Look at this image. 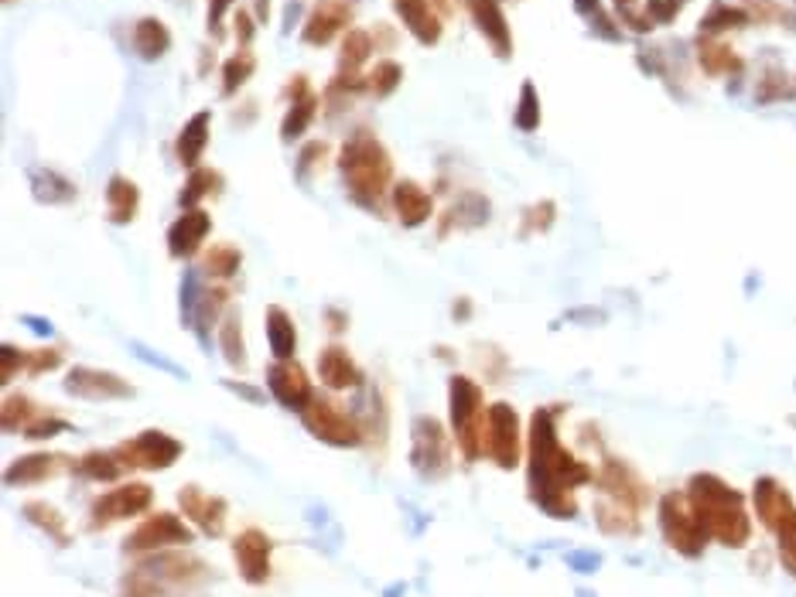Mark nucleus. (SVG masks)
Segmentation results:
<instances>
[{
	"instance_id": "nucleus-8",
	"label": "nucleus",
	"mask_w": 796,
	"mask_h": 597,
	"mask_svg": "<svg viewBox=\"0 0 796 597\" xmlns=\"http://www.w3.org/2000/svg\"><path fill=\"white\" fill-rule=\"evenodd\" d=\"M452 441L438 417L420 414L410 423V465L420 478L438 482L452 471Z\"/></svg>"
},
{
	"instance_id": "nucleus-60",
	"label": "nucleus",
	"mask_w": 796,
	"mask_h": 597,
	"mask_svg": "<svg viewBox=\"0 0 796 597\" xmlns=\"http://www.w3.org/2000/svg\"><path fill=\"white\" fill-rule=\"evenodd\" d=\"M226 386H229L232 393H240V396L253 399V403H261V399H264V393H256V390H250V386H240V382H226Z\"/></svg>"
},
{
	"instance_id": "nucleus-46",
	"label": "nucleus",
	"mask_w": 796,
	"mask_h": 597,
	"mask_svg": "<svg viewBox=\"0 0 796 597\" xmlns=\"http://www.w3.org/2000/svg\"><path fill=\"white\" fill-rule=\"evenodd\" d=\"M541 96H536V86L527 79L523 89H520V100H517V110H513V124H517V130L523 134H533V130H541Z\"/></svg>"
},
{
	"instance_id": "nucleus-63",
	"label": "nucleus",
	"mask_w": 796,
	"mask_h": 597,
	"mask_svg": "<svg viewBox=\"0 0 796 597\" xmlns=\"http://www.w3.org/2000/svg\"><path fill=\"white\" fill-rule=\"evenodd\" d=\"M616 8H619L622 17H626V14H636V0H616Z\"/></svg>"
},
{
	"instance_id": "nucleus-61",
	"label": "nucleus",
	"mask_w": 796,
	"mask_h": 597,
	"mask_svg": "<svg viewBox=\"0 0 796 597\" xmlns=\"http://www.w3.org/2000/svg\"><path fill=\"white\" fill-rule=\"evenodd\" d=\"M431 4H434V11H438L441 17H444V14H455V8H458L455 0H431Z\"/></svg>"
},
{
	"instance_id": "nucleus-34",
	"label": "nucleus",
	"mask_w": 796,
	"mask_h": 597,
	"mask_svg": "<svg viewBox=\"0 0 796 597\" xmlns=\"http://www.w3.org/2000/svg\"><path fill=\"white\" fill-rule=\"evenodd\" d=\"M31 191L41 205H68L79 199V188L59 175L55 167H35L31 172Z\"/></svg>"
},
{
	"instance_id": "nucleus-21",
	"label": "nucleus",
	"mask_w": 796,
	"mask_h": 597,
	"mask_svg": "<svg viewBox=\"0 0 796 597\" xmlns=\"http://www.w3.org/2000/svg\"><path fill=\"white\" fill-rule=\"evenodd\" d=\"M468 14H472L479 35L489 41L496 59H509L513 55V28L506 21L503 0H465Z\"/></svg>"
},
{
	"instance_id": "nucleus-19",
	"label": "nucleus",
	"mask_w": 796,
	"mask_h": 597,
	"mask_svg": "<svg viewBox=\"0 0 796 597\" xmlns=\"http://www.w3.org/2000/svg\"><path fill=\"white\" fill-rule=\"evenodd\" d=\"M270 554H274V543L256 525H250V530H243L232 539V560H237L240 577L250 587H264L270 581Z\"/></svg>"
},
{
	"instance_id": "nucleus-10",
	"label": "nucleus",
	"mask_w": 796,
	"mask_h": 597,
	"mask_svg": "<svg viewBox=\"0 0 796 597\" xmlns=\"http://www.w3.org/2000/svg\"><path fill=\"white\" fill-rule=\"evenodd\" d=\"M151 506H154V488L148 482H121L110 492L92 498L86 525H89V533H100V530H110V525L124 522V519L144 516Z\"/></svg>"
},
{
	"instance_id": "nucleus-62",
	"label": "nucleus",
	"mask_w": 796,
	"mask_h": 597,
	"mask_svg": "<svg viewBox=\"0 0 796 597\" xmlns=\"http://www.w3.org/2000/svg\"><path fill=\"white\" fill-rule=\"evenodd\" d=\"M253 8H256V17L267 24V17H270V0H253Z\"/></svg>"
},
{
	"instance_id": "nucleus-55",
	"label": "nucleus",
	"mask_w": 796,
	"mask_h": 597,
	"mask_svg": "<svg viewBox=\"0 0 796 597\" xmlns=\"http://www.w3.org/2000/svg\"><path fill=\"white\" fill-rule=\"evenodd\" d=\"M229 8H232V0H209V31H216V35H219L223 17H226Z\"/></svg>"
},
{
	"instance_id": "nucleus-26",
	"label": "nucleus",
	"mask_w": 796,
	"mask_h": 597,
	"mask_svg": "<svg viewBox=\"0 0 796 597\" xmlns=\"http://www.w3.org/2000/svg\"><path fill=\"white\" fill-rule=\"evenodd\" d=\"M209 130H213V110H199L189 124L178 130V140H175V157L181 167H202V154L209 148Z\"/></svg>"
},
{
	"instance_id": "nucleus-29",
	"label": "nucleus",
	"mask_w": 796,
	"mask_h": 597,
	"mask_svg": "<svg viewBox=\"0 0 796 597\" xmlns=\"http://www.w3.org/2000/svg\"><path fill=\"white\" fill-rule=\"evenodd\" d=\"M134 52L144 62H157L172 52V28L161 17H140L134 24Z\"/></svg>"
},
{
	"instance_id": "nucleus-3",
	"label": "nucleus",
	"mask_w": 796,
	"mask_h": 597,
	"mask_svg": "<svg viewBox=\"0 0 796 597\" xmlns=\"http://www.w3.org/2000/svg\"><path fill=\"white\" fill-rule=\"evenodd\" d=\"M687 498L697 512V519L705 522V530L715 543L721 546H745L753 539V519L745 512V495L732 488L724 478L711 471H697L687 482Z\"/></svg>"
},
{
	"instance_id": "nucleus-49",
	"label": "nucleus",
	"mask_w": 796,
	"mask_h": 597,
	"mask_svg": "<svg viewBox=\"0 0 796 597\" xmlns=\"http://www.w3.org/2000/svg\"><path fill=\"white\" fill-rule=\"evenodd\" d=\"M793 92V79L786 76L783 68H766L762 72V79H759V86H756V100L759 103H776V100H786V96Z\"/></svg>"
},
{
	"instance_id": "nucleus-2",
	"label": "nucleus",
	"mask_w": 796,
	"mask_h": 597,
	"mask_svg": "<svg viewBox=\"0 0 796 597\" xmlns=\"http://www.w3.org/2000/svg\"><path fill=\"white\" fill-rule=\"evenodd\" d=\"M339 175L345 181V195L366 212H383V202L393 191V157L383 140L372 130H356L342 143Z\"/></svg>"
},
{
	"instance_id": "nucleus-44",
	"label": "nucleus",
	"mask_w": 796,
	"mask_h": 597,
	"mask_svg": "<svg viewBox=\"0 0 796 597\" xmlns=\"http://www.w3.org/2000/svg\"><path fill=\"white\" fill-rule=\"evenodd\" d=\"M401 82H404V68H401V62H393V59H380L377 65L366 72V92L377 96V100L393 96L396 89H401Z\"/></svg>"
},
{
	"instance_id": "nucleus-9",
	"label": "nucleus",
	"mask_w": 796,
	"mask_h": 597,
	"mask_svg": "<svg viewBox=\"0 0 796 597\" xmlns=\"http://www.w3.org/2000/svg\"><path fill=\"white\" fill-rule=\"evenodd\" d=\"M482 447H485V458L493 461L500 471L520 468V458H523V423H520V414L513 410L509 403L500 399V403L489 406Z\"/></svg>"
},
{
	"instance_id": "nucleus-57",
	"label": "nucleus",
	"mask_w": 796,
	"mask_h": 597,
	"mask_svg": "<svg viewBox=\"0 0 796 597\" xmlns=\"http://www.w3.org/2000/svg\"><path fill=\"white\" fill-rule=\"evenodd\" d=\"M325 321H329V331L342 334L349 328V315H342L339 307H325Z\"/></svg>"
},
{
	"instance_id": "nucleus-6",
	"label": "nucleus",
	"mask_w": 796,
	"mask_h": 597,
	"mask_svg": "<svg viewBox=\"0 0 796 597\" xmlns=\"http://www.w3.org/2000/svg\"><path fill=\"white\" fill-rule=\"evenodd\" d=\"M298 417L315 441L329 444V447H363L366 444V427L359 414L336 403L332 396L315 393V399L304 406Z\"/></svg>"
},
{
	"instance_id": "nucleus-1",
	"label": "nucleus",
	"mask_w": 796,
	"mask_h": 597,
	"mask_svg": "<svg viewBox=\"0 0 796 597\" xmlns=\"http://www.w3.org/2000/svg\"><path fill=\"white\" fill-rule=\"evenodd\" d=\"M557 406H536L530 417V434H527V488L530 501L541 512L554 519H574L578 516V498L574 492L581 485L595 482V471L574 458V450L560 444L557 434Z\"/></svg>"
},
{
	"instance_id": "nucleus-25",
	"label": "nucleus",
	"mask_w": 796,
	"mask_h": 597,
	"mask_svg": "<svg viewBox=\"0 0 796 597\" xmlns=\"http://www.w3.org/2000/svg\"><path fill=\"white\" fill-rule=\"evenodd\" d=\"M753 506H756V516L759 522L766 525V530L772 533L776 525L796 509V501L789 498V492L776 482V478H759L756 488H753Z\"/></svg>"
},
{
	"instance_id": "nucleus-33",
	"label": "nucleus",
	"mask_w": 796,
	"mask_h": 597,
	"mask_svg": "<svg viewBox=\"0 0 796 597\" xmlns=\"http://www.w3.org/2000/svg\"><path fill=\"white\" fill-rule=\"evenodd\" d=\"M264 328H267V345L274 358H294L298 352V328L294 318L288 315L280 304H270L264 315Z\"/></svg>"
},
{
	"instance_id": "nucleus-38",
	"label": "nucleus",
	"mask_w": 796,
	"mask_h": 597,
	"mask_svg": "<svg viewBox=\"0 0 796 597\" xmlns=\"http://www.w3.org/2000/svg\"><path fill=\"white\" fill-rule=\"evenodd\" d=\"M240 267H243V250L232 246V243H216V246H209L202 256V274L216 283H229L240 274Z\"/></svg>"
},
{
	"instance_id": "nucleus-50",
	"label": "nucleus",
	"mask_w": 796,
	"mask_h": 597,
	"mask_svg": "<svg viewBox=\"0 0 796 597\" xmlns=\"http://www.w3.org/2000/svg\"><path fill=\"white\" fill-rule=\"evenodd\" d=\"M772 536H776V543H780V560H783V567L796 577V509L776 525V530H772Z\"/></svg>"
},
{
	"instance_id": "nucleus-40",
	"label": "nucleus",
	"mask_w": 796,
	"mask_h": 597,
	"mask_svg": "<svg viewBox=\"0 0 796 597\" xmlns=\"http://www.w3.org/2000/svg\"><path fill=\"white\" fill-rule=\"evenodd\" d=\"M318 106H321V100H318L315 92L301 96V100H291L285 119H280V140H285V143H294L298 137H304V130H308V127L315 124Z\"/></svg>"
},
{
	"instance_id": "nucleus-42",
	"label": "nucleus",
	"mask_w": 796,
	"mask_h": 597,
	"mask_svg": "<svg viewBox=\"0 0 796 597\" xmlns=\"http://www.w3.org/2000/svg\"><path fill=\"white\" fill-rule=\"evenodd\" d=\"M219 188H223L219 172H213V167H195V172H189V178H185L178 202H181V208H199L202 199L219 195Z\"/></svg>"
},
{
	"instance_id": "nucleus-41",
	"label": "nucleus",
	"mask_w": 796,
	"mask_h": 597,
	"mask_svg": "<svg viewBox=\"0 0 796 597\" xmlns=\"http://www.w3.org/2000/svg\"><path fill=\"white\" fill-rule=\"evenodd\" d=\"M45 414V406H38L31 396L25 393H11L4 399V410H0V427L8 430V434H25V430Z\"/></svg>"
},
{
	"instance_id": "nucleus-18",
	"label": "nucleus",
	"mask_w": 796,
	"mask_h": 597,
	"mask_svg": "<svg viewBox=\"0 0 796 597\" xmlns=\"http://www.w3.org/2000/svg\"><path fill=\"white\" fill-rule=\"evenodd\" d=\"M267 390L285 410L294 414H301L315 399V386L298 358H274V366L267 369Z\"/></svg>"
},
{
	"instance_id": "nucleus-7",
	"label": "nucleus",
	"mask_w": 796,
	"mask_h": 597,
	"mask_svg": "<svg viewBox=\"0 0 796 597\" xmlns=\"http://www.w3.org/2000/svg\"><path fill=\"white\" fill-rule=\"evenodd\" d=\"M657 516H660V533L664 539L677 549L681 557H691L697 560L700 554L708 549L711 536L705 530V522L697 519L694 506L687 492H667L657 506Z\"/></svg>"
},
{
	"instance_id": "nucleus-56",
	"label": "nucleus",
	"mask_w": 796,
	"mask_h": 597,
	"mask_svg": "<svg viewBox=\"0 0 796 597\" xmlns=\"http://www.w3.org/2000/svg\"><path fill=\"white\" fill-rule=\"evenodd\" d=\"M232 24H237V38H240V45L247 48V45L253 41V17H250L247 11H237V17H232Z\"/></svg>"
},
{
	"instance_id": "nucleus-4",
	"label": "nucleus",
	"mask_w": 796,
	"mask_h": 597,
	"mask_svg": "<svg viewBox=\"0 0 796 597\" xmlns=\"http://www.w3.org/2000/svg\"><path fill=\"white\" fill-rule=\"evenodd\" d=\"M209 577H213V567L195 557L189 546H175L140 557V563L124 573L121 597H168L178 590L202 587Z\"/></svg>"
},
{
	"instance_id": "nucleus-32",
	"label": "nucleus",
	"mask_w": 796,
	"mask_h": 597,
	"mask_svg": "<svg viewBox=\"0 0 796 597\" xmlns=\"http://www.w3.org/2000/svg\"><path fill=\"white\" fill-rule=\"evenodd\" d=\"M21 516H25V519L35 525V530H41L52 543H59V546H73V533H68V522H65V516L52 506V501L31 498V501H25V506H21Z\"/></svg>"
},
{
	"instance_id": "nucleus-28",
	"label": "nucleus",
	"mask_w": 796,
	"mask_h": 597,
	"mask_svg": "<svg viewBox=\"0 0 796 597\" xmlns=\"http://www.w3.org/2000/svg\"><path fill=\"white\" fill-rule=\"evenodd\" d=\"M140 212V188L137 181L124 178V175H113L106 181V219L113 226H130Z\"/></svg>"
},
{
	"instance_id": "nucleus-51",
	"label": "nucleus",
	"mask_w": 796,
	"mask_h": 597,
	"mask_svg": "<svg viewBox=\"0 0 796 597\" xmlns=\"http://www.w3.org/2000/svg\"><path fill=\"white\" fill-rule=\"evenodd\" d=\"M65 430H73V423H68L65 417H59V414H52V410H45L21 437H25V441H49V437L65 434Z\"/></svg>"
},
{
	"instance_id": "nucleus-23",
	"label": "nucleus",
	"mask_w": 796,
	"mask_h": 597,
	"mask_svg": "<svg viewBox=\"0 0 796 597\" xmlns=\"http://www.w3.org/2000/svg\"><path fill=\"white\" fill-rule=\"evenodd\" d=\"M390 208H393L396 219H401L404 229H420L425 223H431L434 199H431V191L425 185L404 178V181H396L393 191H390Z\"/></svg>"
},
{
	"instance_id": "nucleus-53",
	"label": "nucleus",
	"mask_w": 796,
	"mask_h": 597,
	"mask_svg": "<svg viewBox=\"0 0 796 597\" xmlns=\"http://www.w3.org/2000/svg\"><path fill=\"white\" fill-rule=\"evenodd\" d=\"M742 8L748 11L753 21H786L789 17V11L776 4V0H742Z\"/></svg>"
},
{
	"instance_id": "nucleus-12",
	"label": "nucleus",
	"mask_w": 796,
	"mask_h": 597,
	"mask_svg": "<svg viewBox=\"0 0 796 597\" xmlns=\"http://www.w3.org/2000/svg\"><path fill=\"white\" fill-rule=\"evenodd\" d=\"M195 530L175 512H154L148 519H140L137 530L124 539V554L127 557H148L161 554V549H175V546H192Z\"/></svg>"
},
{
	"instance_id": "nucleus-5",
	"label": "nucleus",
	"mask_w": 796,
	"mask_h": 597,
	"mask_svg": "<svg viewBox=\"0 0 796 597\" xmlns=\"http://www.w3.org/2000/svg\"><path fill=\"white\" fill-rule=\"evenodd\" d=\"M448 414H452V437L462 450V458L472 465L485 458L482 434H485V393L472 376L448 379Z\"/></svg>"
},
{
	"instance_id": "nucleus-37",
	"label": "nucleus",
	"mask_w": 796,
	"mask_h": 597,
	"mask_svg": "<svg viewBox=\"0 0 796 597\" xmlns=\"http://www.w3.org/2000/svg\"><path fill=\"white\" fill-rule=\"evenodd\" d=\"M76 474L86 478V482H97V485H113L127 474V468L116 461V454L110 447V450H86L76 465Z\"/></svg>"
},
{
	"instance_id": "nucleus-54",
	"label": "nucleus",
	"mask_w": 796,
	"mask_h": 597,
	"mask_svg": "<svg viewBox=\"0 0 796 597\" xmlns=\"http://www.w3.org/2000/svg\"><path fill=\"white\" fill-rule=\"evenodd\" d=\"M62 363H65V358H62V352H59V348H38V352H31V358H28V376L55 372Z\"/></svg>"
},
{
	"instance_id": "nucleus-31",
	"label": "nucleus",
	"mask_w": 796,
	"mask_h": 597,
	"mask_svg": "<svg viewBox=\"0 0 796 597\" xmlns=\"http://www.w3.org/2000/svg\"><path fill=\"white\" fill-rule=\"evenodd\" d=\"M595 522H598V530L608 536H640V530H643L640 512L622 506V501H616V498H608V495H602L595 501Z\"/></svg>"
},
{
	"instance_id": "nucleus-45",
	"label": "nucleus",
	"mask_w": 796,
	"mask_h": 597,
	"mask_svg": "<svg viewBox=\"0 0 796 597\" xmlns=\"http://www.w3.org/2000/svg\"><path fill=\"white\" fill-rule=\"evenodd\" d=\"M253 72H256V59H253L250 48H240L237 55H229L223 62V96H226V100H229V96H237L250 82Z\"/></svg>"
},
{
	"instance_id": "nucleus-48",
	"label": "nucleus",
	"mask_w": 796,
	"mask_h": 597,
	"mask_svg": "<svg viewBox=\"0 0 796 597\" xmlns=\"http://www.w3.org/2000/svg\"><path fill=\"white\" fill-rule=\"evenodd\" d=\"M325 157H329V143H325V140H308V143H304L301 154H298V167H294L298 181L308 185L325 167Z\"/></svg>"
},
{
	"instance_id": "nucleus-13",
	"label": "nucleus",
	"mask_w": 796,
	"mask_h": 597,
	"mask_svg": "<svg viewBox=\"0 0 796 597\" xmlns=\"http://www.w3.org/2000/svg\"><path fill=\"white\" fill-rule=\"evenodd\" d=\"M595 485H598L602 495L616 498V501H622V506L636 509V512H643L653 501V488L646 485V478L629 461L612 458V454H605L602 468L595 471Z\"/></svg>"
},
{
	"instance_id": "nucleus-24",
	"label": "nucleus",
	"mask_w": 796,
	"mask_h": 597,
	"mask_svg": "<svg viewBox=\"0 0 796 597\" xmlns=\"http://www.w3.org/2000/svg\"><path fill=\"white\" fill-rule=\"evenodd\" d=\"M393 14L401 17V24L414 35V41L428 45V48L438 45L444 35L441 14L434 11L431 0H393Z\"/></svg>"
},
{
	"instance_id": "nucleus-15",
	"label": "nucleus",
	"mask_w": 796,
	"mask_h": 597,
	"mask_svg": "<svg viewBox=\"0 0 796 597\" xmlns=\"http://www.w3.org/2000/svg\"><path fill=\"white\" fill-rule=\"evenodd\" d=\"M62 390L76 399H89V403H116V399H134V386L116 376L110 369H92V366H76L65 372Z\"/></svg>"
},
{
	"instance_id": "nucleus-35",
	"label": "nucleus",
	"mask_w": 796,
	"mask_h": 597,
	"mask_svg": "<svg viewBox=\"0 0 796 597\" xmlns=\"http://www.w3.org/2000/svg\"><path fill=\"white\" fill-rule=\"evenodd\" d=\"M216 339H219V352L226 358V366L243 372L250 366V358H247V342H243V318L237 310H226L223 325L216 328Z\"/></svg>"
},
{
	"instance_id": "nucleus-16",
	"label": "nucleus",
	"mask_w": 796,
	"mask_h": 597,
	"mask_svg": "<svg viewBox=\"0 0 796 597\" xmlns=\"http://www.w3.org/2000/svg\"><path fill=\"white\" fill-rule=\"evenodd\" d=\"M178 509L185 512V519H189L202 536L219 539L226 533L229 501L223 495H213L199 485H181L178 488Z\"/></svg>"
},
{
	"instance_id": "nucleus-27",
	"label": "nucleus",
	"mask_w": 796,
	"mask_h": 597,
	"mask_svg": "<svg viewBox=\"0 0 796 597\" xmlns=\"http://www.w3.org/2000/svg\"><path fill=\"white\" fill-rule=\"evenodd\" d=\"M489 215H493V205H489L485 195H479V191H462L458 202H452V208L444 212V219H441V236H448V232H465V229H479L489 223Z\"/></svg>"
},
{
	"instance_id": "nucleus-14",
	"label": "nucleus",
	"mask_w": 796,
	"mask_h": 597,
	"mask_svg": "<svg viewBox=\"0 0 796 597\" xmlns=\"http://www.w3.org/2000/svg\"><path fill=\"white\" fill-rule=\"evenodd\" d=\"M76 465L79 458L73 454H62V450H35V454H25V458H17L8 465L4 471V485L8 488H31V485H45V482H55L62 474H76Z\"/></svg>"
},
{
	"instance_id": "nucleus-30",
	"label": "nucleus",
	"mask_w": 796,
	"mask_h": 597,
	"mask_svg": "<svg viewBox=\"0 0 796 597\" xmlns=\"http://www.w3.org/2000/svg\"><path fill=\"white\" fill-rule=\"evenodd\" d=\"M372 31L366 28H349L342 35V45H339V76H349V79H363V68L372 55Z\"/></svg>"
},
{
	"instance_id": "nucleus-59",
	"label": "nucleus",
	"mask_w": 796,
	"mask_h": 597,
	"mask_svg": "<svg viewBox=\"0 0 796 597\" xmlns=\"http://www.w3.org/2000/svg\"><path fill=\"white\" fill-rule=\"evenodd\" d=\"M468 315H472V301H468V297H458V304L452 307V318H455V321H458V318L465 321Z\"/></svg>"
},
{
	"instance_id": "nucleus-64",
	"label": "nucleus",
	"mask_w": 796,
	"mask_h": 597,
	"mask_svg": "<svg viewBox=\"0 0 796 597\" xmlns=\"http://www.w3.org/2000/svg\"><path fill=\"white\" fill-rule=\"evenodd\" d=\"M4 4H14V0H4Z\"/></svg>"
},
{
	"instance_id": "nucleus-17",
	"label": "nucleus",
	"mask_w": 796,
	"mask_h": 597,
	"mask_svg": "<svg viewBox=\"0 0 796 597\" xmlns=\"http://www.w3.org/2000/svg\"><path fill=\"white\" fill-rule=\"evenodd\" d=\"M356 8H359L356 0H315V8L301 28V41L312 48L332 45L339 35L349 31V24L356 17Z\"/></svg>"
},
{
	"instance_id": "nucleus-36",
	"label": "nucleus",
	"mask_w": 796,
	"mask_h": 597,
	"mask_svg": "<svg viewBox=\"0 0 796 597\" xmlns=\"http://www.w3.org/2000/svg\"><path fill=\"white\" fill-rule=\"evenodd\" d=\"M697 62L708 76H738L742 72V59L735 48H729L718 38H700L697 45Z\"/></svg>"
},
{
	"instance_id": "nucleus-43",
	"label": "nucleus",
	"mask_w": 796,
	"mask_h": 597,
	"mask_svg": "<svg viewBox=\"0 0 796 597\" xmlns=\"http://www.w3.org/2000/svg\"><path fill=\"white\" fill-rule=\"evenodd\" d=\"M753 21L748 17L745 8H735V4H711V11L700 17V38H715L721 31H732V28H745V24Z\"/></svg>"
},
{
	"instance_id": "nucleus-20",
	"label": "nucleus",
	"mask_w": 796,
	"mask_h": 597,
	"mask_svg": "<svg viewBox=\"0 0 796 597\" xmlns=\"http://www.w3.org/2000/svg\"><path fill=\"white\" fill-rule=\"evenodd\" d=\"M209 232H213V219L205 208H185L178 219L168 226V256L172 259H192L202 253Z\"/></svg>"
},
{
	"instance_id": "nucleus-47",
	"label": "nucleus",
	"mask_w": 796,
	"mask_h": 597,
	"mask_svg": "<svg viewBox=\"0 0 796 597\" xmlns=\"http://www.w3.org/2000/svg\"><path fill=\"white\" fill-rule=\"evenodd\" d=\"M557 219V205L551 199H541V202H533L527 212H523V219H520V236H541L554 226Z\"/></svg>"
},
{
	"instance_id": "nucleus-11",
	"label": "nucleus",
	"mask_w": 796,
	"mask_h": 597,
	"mask_svg": "<svg viewBox=\"0 0 796 597\" xmlns=\"http://www.w3.org/2000/svg\"><path fill=\"white\" fill-rule=\"evenodd\" d=\"M113 454L127 471H168L185 454V444L168 430H140L137 437L116 444Z\"/></svg>"
},
{
	"instance_id": "nucleus-22",
	"label": "nucleus",
	"mask_w": 796,
	"mask_h": 597,
	"mask_svg": "<svg viewBox=\"0 0 796 597\" xmlns=\"http://www.w3.org/2000/svg\"><path fill=\"white\" fill-rule=\"evenodd\" d=\"M318 379L332 393H345V390H359L366 382V372L345 345H325L318 352Z\"/></svg>"
},
{
	"instance_id": "nucleus-39",
	"label": "nucleus",
	"mask_w": 796,
	"mask_h": 597,
	"mask_svg": "<svg viewBox=\"0 0 796 597\" xmlns=\"http://www.w3.org/2000/svg\"><path fill=\"white\" fill-rule=\"evenodd\" d=\"M223 307H229V287H213V291H202L199 301L189 307V318L195 325V331L205 339L209 328H219L223 325Z\"/></svg>"
},
{
	"instance_id": "nucleus-52",
	"label": "nucleus",
	"mask_w": 796,
	"mask_h": 597,
	"mask_svg": "<svg viewBox=\"0 0 796 597\" xmlns=\"http://www.w3.org/2000/svg\"><path fill=\"white\" fill-rule=\"evenodd\" d=\"M28 358H31V352L17 348L11 342L0 348V386H11L17 372H28Z\"/></svg>"
},
{
	"instance_id": "nucleus-58",
	"label": "nucleus",
	"mask_w": 796,
	"mask_h": 597,
	"mask_svg": "<svg viewBox=\"0 0 796 597\" xmlns=\"http://www.w3.org/2000/svg\"><path fill=\"white\" fill-rule=\"evenodd\" d=\"M574 8H578V14H589V17L602 14V4H598V0H574Z\"/></svg>"
}]
</instances>
